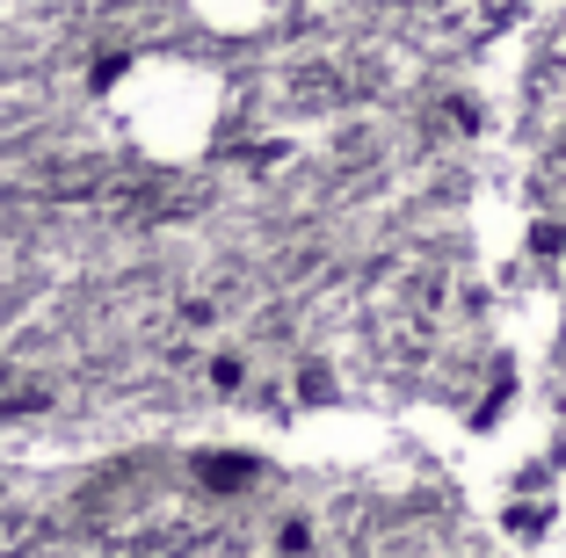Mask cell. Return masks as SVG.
I'll use <instances>...</instances> for the list:
<instances>
[{
	"mask_svg": "<svg viewBox=\"0 0 566 558\" xmlns=\"http://www.w3.org/2000/svg\"><path fill=\"white\" fill-rule=\"evenodd\" d=\"M109 116L132 138V152H146L153 167H189L218 146L226 124V81L203 59L182 51H146L109 81Z\"/></svg>",
	"mask_w": 566,
	"mask_h": 558,
	"instance_id": "cell-1",
	"label": "cell"
},
{
	"mask_svg": "<svg viewBox=\"0 0 566 558\" xmlns=\"http://www.w3.org/2000/svg\"><path fill=\"white\" fill-rule=\"evenodd\" d=\"M203 30H254L269 15V0H189Z\"/></svg>",
	"mask_w": 566,
	"mask_h": 558,
	"instance_id": "cell-2",
	"label": "cell"
}]
</instances>
